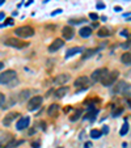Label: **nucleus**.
Listing matches in <instances>:
<instances>
[{"label":"nucleus","mask_w":131,"mask_h":148,"mask_svg":"<svg viewBox=\"0 0 131 148\" xmlns=\"http://www.w3.org/2000/svg\"><path fill=\"white\" fill-rule=\"evenodd\" d=\"M29 123H30V118L29 117H21V119H20L16 125V129L19 130V131H23V130H25V129L29 127Z\"/></svg>","instance_id":"12"},{"label":"nucleus","mask_w":131,"mask_h":148,"mask_svg":"<svg viewBox=\"0 0 131 148\" xmlns=\"http://www.w3.org/2000/svg\"><path fill=\"white\" fill-rule=\"evenodd\" d=\"M67 93H68V87H60L59 89H56L54 92V95H55L56 98H63Z\"/></svg>","instance_id":"17"},{"label":"nucleus","mask_w":131,"mask_h":148,"mask_svg":"<svg viewBox=\"0 0 131 148\" xmlns=\"http://www.w3.org/2000/svg\"><path fill=\"white\" fill-rule=\"evenodd\" d=\"M3 68H4V63H3V62H0V71L3 70Z\"/></svg>","instance_id":"37"},{"label":"nucleus","mask_w":131,"mask_h":148,"mask_svg":"<svg viewBox=\"0 0 131 148\" xmlns=\"http://www.w3.org/2000/svg\"><path fill=\"white\" fill-rule=\"evenodd\" d=\"M109 72L108 68H98V70H95L92 72V81L93 83H98V81H101L104 79V76L106 75V73Z\"/></svg>","instance_id":"6"},{"label":"nucleus","mask_w":131,"mask_h":148,"mask_svg":"<svg viewBox=\"0 0 131 148\" xmlns=\"http://www.w3.org/2000/svg\"><path fill=\"white\" fill-rule=\"evenodd\" d=\"M101 135H102L101 130H92L91 131V138H93V139H100Z\"/></svg>","instance_id":"23"},{"label":"nucleus","mask_w":131,"mask_h":148,"mask_svg":"<svg viewBox=\"0 0 131 148\" xmlns=\"http://www.w3.org/2000/svg\"><path fill=\"white\" fill-rule=\"evenodd\" d=\"M32 145H33V147H36V148H39V143H38V142L32 143Z\"/></svg>","instance_id":"35"},{"label":"nucleus","mask_w":131,"mask_h":148,"mask_svg":"<svg viewBox=\"0 0 131 148\" xmlns=\"http://www.w3.org/2000/svg\"><path fill=\"white\" fill-rule=\"evenodd\" d=\"M62 36H63V38L62 39H67V41H70V39L73 38V36H75V30H73L72 26H64L63 29H62Z\"/></svg>","instance_id":"10"},{"label":"nucleus","mask_w":131,"mask_h":148,"mask_svg":"<svg viewBox=\"0 0 131 148\" xmlns=\"http://www.w3.org/2000/svg\"><path fill=\"white\" fill-rule=\"evenodd\" d=\"M121 34H122V36H125V37H128V30H122V32H121Z\"/></svg>","instance_id":"34"},{"label":"nucleus","mask_w":131,"mask_h":148,"mask_svg":"<svg viewBox=\"0 0 131 148\" xmlns=\"http://www.w3.org/2000/svg\"><path fill=\"white\" fill-rule=\"evenodd\" d=\"M96 51H97V50H95V49L85 50V51H84V54H83V59H88V58H91V56H93L96 54Z\"/></svg>","instance_id":"22"},{"label":"nucleus","mask_w":131,"mask_h":148,"mask_svg":"<svg viewBox=\"0 0 131 148\" xmlns=\"http://www.w3.org/2000/svg\"><path fill=\"white\" fill-rule=\"evenodd\" d=\"M89 17H91L92 20H97V18H98V14H97V13H91Z\"/></svg>","instance_id":"31"},{"label":"nucleus","mask_w":131,"mask_h":148,"mask_svg":"<svg viewBox=\"0 0 131 148\" xmlns=\"http://www.w3.org/2000/svg\"><path fill=\"white\" fill-rule=\"evenodd\" d=\"M4 103H5V95L0 92V106L3 108V106H4Z\"/></svg>","instance_id":"27"},{"label":"nucleus","mask_w":131,"mask_h":148,"mask_svg":"<svg viewBox=\"0 0 131 148\" xmlns=\"http://www.w3.org/2000/svg\"><path fill=\"white\" fill-rule=\"evenodd\" d=\"M79 34H80L81 38H89V37L92 36V28H89V26H84V28L80 29Z\"/></svg>","instance_id":"16"},{"label":"nucleus","mask_w":131,"mask_h":148,"mask_svg":"<svg viewBox=\"0 0 131 148\" xmlns=\"http://www.w3.org/2000/svg\"><path fill=\"white\" fill-rule=\"evenodd\" d=\"M126 90H130V85H128L126 81L121 80L118 81L117 84H115V87H114V93H117V95H121V93H126Z\"/></svg>","instance_id":"7"},{"label":"nucleus","mask_w":131,"mask_h":148,"mask_svg":"<svg viewBox=\"0 0 131 148\" xmlns=\"http://www.w3.org/2000/svg\"><path fill=\"white\" fill-rule=\"evenodd\" d=\"M81 114H83V110H81V109H76L75 113H73V114L70 117V121H71V122H76V121L81 117Z\"/></svg>","instance_id":"21"},{"label":"nucleus","mask_w":131,"mask_h":148,"mask_svg":"<svg viewBox=\"0 0 131 148\" xmlns=\"http://www.w3.org/2000/svg\"><path fill=\"white\" fill-rule=\"evenodd\" d=\"M4 25H13V18H7Z\"/></svg>","instance_id":"30"},{"label":"nucleus","mask_w":131,"mask_h":148,"mask_svg":"<svg viewBox=\"0 0 131 148\" xmlns=\"http://www.w3.org/2000/svg\"><path fill=\"white\" fill-rule=\"evenodd\" d=\"M4 43H5V46L14 47V49H24V47H26V46L29 45V42H24L23 39L13 38V37H11V38H7Z\"/></svg>","instance_id":"4"},{"label":"nucleus","mask_w":131,"mask_h":148,"mask_svg":"<svg viewBox=\"0 0 131 148\" xmlns=\"http://www.w3.org/2000/svg\"><path fill=\"white\" fill-rule=\"evenodd\" d=\"M42 102H43L42 96H34V97H32L28 102V110L34 112V110H37L39 106H42Z\"/></svg>","instance_id":"5"},{"label":"nucleus","mask_w":131,"mask_h":148,"mask_svg":"<svg viewBox=\"0 0 131 148\" xmlns=\"http://www.w3.org/2000/svg\"><path fill=\"white\" fill-rule=\"evenodd\" d=\"M121 62H122L125 66H130V63H131V54L128 53V51H126L125 54H122V56H121Z\"/></svg>","instance_id":"19"},{"label":"nucleus","mask_w":131,"mask_h":148,"mask_svg":"<svg viewBox=\"0 0 131 148\" xmlns=\"http://www.w3.org/2000/svg\"><path fill=\"white\" fill-rule=\"evenodd\" d=\"M70 75L68 73H59V75L55 76V79H54V83L56 84V85H64V84L67 83V81H70Z\"/></svg>","instance_id":"11"},{"label":"nucleus","mask_w":131,"mask_h":148,"mask_svg":"<svg viewBox=\"0 0 131 148\" xmlns=\"http://www.w3.org/2000/svg\"><path fill=\"white\" fill-rule=\"evenodd\" d=\"M118 76H119V71L118 70H114V71H112V72H108L105 76H104L102 80H101V84H102L104 87H112L113 84L117 81Z\"/></svg>","instance_id":"3"},{"label":"nucleus","mask_w":131,"mask_h":148,"mask_svg":"<svg viewBox=\"0 0 131 148\" xmlns=\"http://www.w3.org/2000/svg\"><path fill=\"white\" fill-rule=\"evenodd\" d=\"M96 114H97V112H91V113H88V114H86L84 118H85V119H92L93 115H96Z\"/></svg>","instance_id":"28"},{"label":"nucleus","mask_w":131,"mask_h":148,"mask_svg":"<svg viewBox=\"0 0 131 148\" xmlns=\"http://www.w3.org/2000/svg\"><path fill=\"white\" fill-rule=\"evenodd\" d=\"M88 85H89V79L86 77V76H80L73 83V87L75 88H83V89H86Z\"/></svg>","instance_id":"8"},{"label":"nucleus","mask_w":131,"mask_h":148,"mask_svg":"<svg viewBox=\"0 0 131 148\" xmlns=\"http://www.w3.org/2000/svg\"><path fill=\"white\" fill-rule=\"evenodd\" d=\"M30 96H32L30 89H23L19 93V96H17V101H19V102H25L26 100L30 98Z\"/></svg>","instance_id":"14"},{"label":"nucleus","mask_w":131,"mask_h":148,"mask_svg":"<svg viewBox=\"0 0 131 148\" xmlns=\"http://www.w3.org/2000/svg\"><path fill=\"white\" fill-rule=\"evenodd\" d=\"M30 3H33V0H28V3H26V5H29Z\"/></svg>","instance_id":"42"},{"label":"nucleus","mask_w":131,"mask_h":148,"mask_svg":"<svg viewBox=\"0 0 131 148\" xmlns=\"http://www.w3.org/2000/svg\"><path fill=\"white\" fill-rule=\"evenodd\" d=\"M128 132V123H125V125L122 126V129H121V131H119V134L122 135V136H125L126 134Z\"/></svg>","instance_id":"24"},{"label":"nucleus","mask_w":131,"mask_h":148,"mask_svg":"<svg viewBox=\"0 0 131 148\" xmlns=\"http://www.w3.org/2000/svg\"><path fill=\"white\" fill-rule=\"evenodd\" d=\"M14 34L20 38H30L34 36V29L29 25H24V26H19L14 29Z\"/></svg>","instance_id":"2"},{"label":"nucleus","mask_w":131,"mask_h":148,"mask_svg":"<svg viewBox=\"0 0 131 148\" xmlns=\"http://www.w3.org/2000/svg\"><path fill=\"white\" fill-rule=\"evenodd\" d=\"M92 26H93V28H97V26H98V23H92Z\"/></svg>","instance_id":"40"},{"label":"nucleus","mask_w":131,"mask_h":148,"mask_svg":"<svg viewBox=\"0 0 131 148\" xmlns=\"http://www.w3.org/2000/svg\"><path fill=\"white\" fill-rule=\"evenodd\" d=\"M17 117H20V114L17 112H11L3 118V125L4 126H11V123L16 119Z\"/></svg>","instance_id":"13"},{"label":"nucleus","mask_w":131,"mask_h":148,"mask_svg":"<svg viewBox=\"0 0 131 148\" xmlns=\"http://www.w3.org/2000/svg\"><path fill=\"white\" fill-rule=\"evenodd\" d=\"M59 110H60V106H59L58 103H51L47 109V114L53 118H56L59 114Z\"/></svg>","instance_id":"15"},{"label":"nucleus","mask_w":131,"mask_h":148,"mask_svg":"<svg viewBox=\"0 0 131 148\" xmlns=\"http://www.w3.org/2000/svg\"><path fill=\"white\" fill-rule=\"evenodd\" d=\"M38 126H39V129H41L42 131H45V130H46V122H45V121L39 122V123H38Z\"/></svg>","instance_id":"29"},{"label":"nucleus","mask_w":131,"mask_h":148,"mask_svg":"<svg viewBox=\"0 0 131 148\" xmlns=\"http://www.w3.org/2000/svg\"><path fill=\"white\" fill-rule=\"evenodd\" d=\"M92 147V144H91V143H85V148H91Z\"/></svg>","instance_id":"38"},{"label":"nucleus","mask_w":131,"mask_h":148,"mask_svg":"<svg viewBox=\"0 0 131 148\" xmlns=\"http://www.w3.org/2000/svg\"><path fill=\"white\" fill-rule=\"evenodd\" d=\"M4 3H5V0H0V5H3Z\"/></svg>","instance_id":"41"},{"label":"nucleus","mask_w":131,"mask_h":148,"mask_svg":"<svg viewBox=\"0 0 131 148\" xmlns=\"http://www.w3.org/2000/svg\"><path fill=\"white\" fill-rule=\"evenodd\" d=\"M123 113V108H117V109L113 112V117H118V115H121Z\"/></svg>","instance_id":"26"},{"label":"nucleus","mask_w":131,"mask_h":148,"mask_svg":"<svg viewBox=\"0 0 131 148\" xmlns=\"http://www.w3.org/2000/svg\"><path fill=\"white\" fill-rule=\"evenodd\" d=\"M85 23V18H75V20H70V24H73V25H78V24Z\"/></svg>","instance_id":"25"},{"label":"nucleus","mask_w":131,"mask_h":148,"mask_svg":"<svg viewBox=\"0 0 131 148\" xmlns=\"http://www.w3.org/2000/svg\"><path fill=\"white\" fill-rule=\"evenodd\" d=\"M101 132H102V134H108V132H109V127H108V126H105V127L102 129V131H101Z\"/></svg>","instance_id":"32"},{"label":"nucleus","mask_w":131,"mask_h":148,"mask_svg":"<svg viewBox=\"0 0 131 148\" xmlns=\"http://www.w3.org/2000/svg\"><path fill=\"white\" fill-rule=\"evenodd\" d=\"M110 30H109L108 28H105V26H104V28H100L98 29V32H97V36L100 37V38H104V37H109L110 36Z\"/></svg>","instance_id":"20"},{"label":"nucleus","mask_w":131,"mask_h":148,"mask_svg":"<svg viewBox=\"0 0 131 148\" xmlns=\"http://www.w3.org/2000/svg\"><path fill=\"white\" fill-rule=\"evenodd\" d=\"M14 79H17V73H16V71H13V70H8V71H4V72H0V84H3V85H7V87H8Z\"/></svg>","instance_id":"1"},{"label":"nucleus","mask_w":131,"mask_h":148,"mask_svg":"<svg viewBox=\"0 0 131 148\" xmlns=\"http://www.w3.org/2000/svg\"><path fill=\"white\" fill-rule=\"evenodd\" d=\"M4 17H5V14H4V13H3V12H1V13H0V20H3V18H4Z\"/></svg>","instance_id":"39"},{"label":"nucleus","mask_w":131,"mask_h":148,"mask_svg":"<svg viewBox=\"0 0 131 148\" xmlns=\"http://www.w3.org/2000/svg\"><path fill=\"white\" fill-rule=\"evenodd\" d=\"M62 12V9H56V11H54V12H51V16H55V14H58V13H60Z\"/></svg>","instance_id":"33"},{"label":"nucleus","mask_w":131,"mask_h":148,"mask_svg":"<svg viewBox=\"0 0 131 148\" xmlns=\"http://www.w3.org/2000/svg\"><path fill=\"white\" fill-rule=\"evenodd\" d=\"M97 8L98 9H102V8H105V5H104V4H97Z\"/></svg>","instance_id":"36"},{"label":"nucleus","mask_w":131,"mask_h":148,"mask_svg":"<svg viewBox=\"0 0 131 148\" xmlns=\"http://www.w3.org/2000/svg\"><path fill=\"white\" fill-rule=\"evenodd\" d=\"M83 51V47H72V49H70V50H67V53H66V58H71V56H73V55H76V54H79V53H81Z\"/></svg>","instance_id":"18"},{"label":"nucleus","mask_w":131,"mask_h":148,"mask_svg":"<svg viewBox=\"0 0 131 148\" xmlns=\"http://www.w3.org/2000/svg\"><path fill=\"white\" fill-rule=\"evenodd\" d=\"M64 45V41L62 38H56L53 41V43H51L50 46H49V51L50 53H56L58 50H60L62 47H63Z\"/></svg>","instance_id":"9"}]
</instances>
